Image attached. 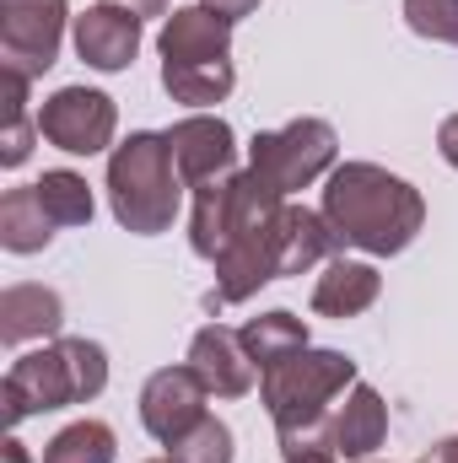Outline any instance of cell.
<instances>
[{"label": "cell", "mask_w": 458, "mask_h": 463, "mask_svg": "<svg viewBox=\"0 0 458 463\" xmlns=\"http://www.w3.org/2000/svg\"><path fill=\"white\" fill-rule=\"evenodd\" d=\"M335 156H340V140H335V124L324 118H291L248 140V173L286 200L319 184L324 173H335Z\"/></svg>", "instance_id": "5"}, {"label": "cell", "mask_w": 458, "mask_h": 463, "mask_svg": "<svg viewBox=\"0 0 458 463\" xmlns=\"http://www.w3.org/2000/svg\"><path fill=\"white\" fill-rule=\"evenodd\" d=\"M356 388V361L345 350H297L275 366L259 372V399L275 420L281 453H302V448H329V415L335 399Z\"/></svg>", "instance_id": "2"}, {"label": "cell", "mask_w": 458, "mask_h": 463, "mask_svg": "<svg viewBox=\"0 0 458 463\" xmlns=\"http://www.w3.org/2000/svg\"><path fill=\"white\" fill-rule=\"evenodd\" d=\"M286 463H340L329 448H302V453H286Z\"/></svg>", "instance_id": "29"}, {"label": "cell", "mask_w": 458, "mask_h": 463, "mask_svg": "<svg viewBox=\"0 0 458 463\" xmlns=\"http://www.w3.org/2000/svg\"><path fill=\"white\" fill-rule=\"evenodd\" d=\"M377 291H383V275L372 269V264H361V259H329L324 264V275H319V286H313V313L319 318H361L372 302H377Z\"/></svg>", "instance_id": "15"}, {"label": "cell", "mask_w": 458, "mask_h": 463, "mask_svg": "<svg viewBox=\"0 0 458 463\" xmlns=\"http://www.w3.org/2000/svg\"><path fill=\"white\" fill-rule=\"evenodd\" d=\"M200 5H211V11H222L227 22H237V16H253V11H259V0H200Z\"/></svg>", "instance_id": "27"}, {"label": "cell", "mask_w": 458, "mask_h": 463, "mask_svg": "<svg viewBox=\"0 0 458 463\" xmlns=\"http://www.w3.org/2000/svg\"><path fill=\"white\" fill-rule=\"evenodd\" d=\"M178 200H184V178H178V162L167 151V135L135 129L124 146H114V156H109V205H114L119 227L135 232V237H157V232L173 227Z\"/></svg>", "instance_id": "4"}, {"label": "cell", "mask_w": 458, "mask_h": 463, "mask_svg": "<svg viewBox=\"0 0 458 463\" xmlns=\"http://www.w3.org/2000/svg\"><path fill=\"white\" fill-rule=\"evenodd\" d=\"M162 60H232V22L211 5H178L157 33Z\"/></svg>", "instance_id": "12"}, {"label": "cell", "mask_w": 458, "mask_h": 463, "mask_svg": "<svg viewBox=\"0 0 458 463\" xmlns=\"http://www.w3.org/2000/svg\"><path fill=\"white\" fill-rule=\"evenodd\" d=\"M189 366L200 372V383L216 393V399H243L253 388V355L243 350V335L227 324H205L195 340H189Z\"/></svg>", "instance_id": "11"}, {"label": "cell", "mask_w": 458, "mask_h": 463, "mask_svg": "<svg viewBox=\"0 0 458 463\" xmlns=\"http://www.w3.org/2000/svg\"><path fill=\"white\" fill-rule=\"evenodd\" d=\"M237 87L232 60H162V92L184 109H211Z\"/></svg>", "instance_id": "17"}, {"label": "cell", "mask_w": 458, "mask_h": 463, "mask_svg": "<svg viewBox=\"0 0 458 463\" xmlns=\"http://www.w3.org/2000/svg\"><path fill=\"white\" fill-rule=\"evenodd\" d=\"M119 129V109L109 92H92V87H60L54 98H43L38 109V135L54 146V151H71V156H98L114 146Z\"/></svg>", "instance_id": "7"}, {"label": "cell", "mask_w": 458, "mask_h": 463, "mask_svg": "<svg viewBox=\"0 0 458 463\" xmlns=\"http://www.w3.org/2000/svg\"><path fill=\"white\" fill-rule=\"evenodd\" d=\"M405 22L410 33L458 49V0H405Z\"/></svg>", "instance_id": "25"}, {"label": "cell", "mask_w": 458, "mask_h": 463, "mask_svg": "<svg viewBox=\"0 0 458 463\" xmlns=\"http://www.w3.org/2000/svg\"><path fill=\"white\" fill-rule=\"evenodd\" d=\"M33 189H38V200H43V211H49L54 227H87V222H92V189H87L81 173L54 167V173H43Z\"/></svg>", "instance_id": "21"}, {"label": "cell", "mask_w": 458, "mask_h": 463, "mask_svg": "<svg viewBox=\"0 0 458 463\" xmlns=\"http://www.w3.org/2000/svg\"><path fill=\"white\" fill-rule=\"evenodd\" d=\"M421 463H458V437H448V442H437V448H432V453H426Z\"/></svg>", "instance_id": "30"}, {"label": "cell", "mask_w": 458, "mask_h": 463, "mask_svg": "<svg viewBox=\"0 0 458 463\" xmlns=\"http://www.w3.org/2000/svg\"><path fill=\"white\" fill-rule=\"evenodd\" d=\"M167 151L178 162L184 184H211L222 173H237V140L232 124L216 114H189L167 129Z\"/></svg>", "instance_id": "9"}, {"label": "cell", "mask_w": 458, "mask_h": 463, "mask_svg": "<svg viewBox=\"0 0 458 463\" xmlns=\"http://www.w3.org/2000/svg\"><path fill=\"white\" fill-rule=\"evenodd\" d=\"M227 222H232V173L211 178V184H195V211H189V248L200 259L216 264L222 242H227Z\"/></svg>", "instance_id": "20"}, {"label": "cell", "mask_w": 458, "mask_h": 463, "mask_svg": "<svg viewBox=\"0 0 458 463\" xmlns=\"http://www.w3.org/2000/svg\"><path fill=\"white\" fill-rule=\"evenodd\" d=\"M383 437H388V404H383L377 388L356 383L345 393V404H335V415H329V453L350 463H367L383 448Z\"/></svg>", "instance_id": "13"}, {"label": "cell", "mask_w": 458, "mask_h": 463, "mask_svg": "<svg viewBox=\"0 0 458 463\" xmlns=\"http://www.w3.org/2000/svg\"><path fill=\"white\" fill-rule=\"evenodd\" d=\"M109 5H124V11H135V16L146 22V16H167L173 0H109Z\"/></svg>", "instance_id": "28"}, {"label": "cell", "mask_w": 458, "mask_h": 463, "mask_svg": "<svg viewBox=\"0 0 458 463\" xmlns=\"http://www.w3.org/2000/svg\"><path fill=\"white\" fill-rule=\"evenodd\" d=\"M0 87H5V135H0V162L5 167H22L27 156H33V124H27V76H16V71H0Z\"/></svg>", "instance_id": "23"}, {"label": "cell", "mask_w": 458, "mask_h": 463, "mask_svg": "<svg viewBox=\"0 0 458 463\" xmlns=\"http://www.w3.org/2000/svg\"><path fill=\"white\" fill-rule=\"evenodd\" d=\"M437 151H443L448 167H458V114L443 118V129H437Z\"/></svg>", "instance_id": "26"}, {"label": "cell", "mask_w": 458, "mask_h": 463, "mask_svg": "<svg viewBox=\"0 0 458 463\" xmlns=\"http://www.w3.org/2000/svg\"><path fill=\"white\" fill-rule=\"evenodd\" d=\"M65 0H0V71L38 81L60 60Z\"/></svg>", "instance_id": "6"}, {"label": "cell", "mask_w": 458, "mask_h": 463, "mask_svg": "<svg viewBox=\"0 0 458 463\" xmlns=\"http://www.w3.org/2000/svg\"><path fill=\"white\" fill-rule=\"evenodd\" d=\"M205 399H211V388L200 383V372L184 361V366H162V372H151L146 377V388H140V426L162 442V448H173L184 431H195L200 420H205Z\"/></svg>", "instance_id": "8"}, {"label": "cell", "mask_w": 458, "mask_h": 463, "mask_svg": "<svg viewBox=\"0 0 458 463\" xmlns=\"http://www.w3.org/2000/svg\"><path fill=\"white\" fill-rule=\"evenodd\" d=\"M237 335H243V350L253 355V366H259V372H264V366H275V361H286V355H297V350H308V324H302L297 313H286V307L248 318Z\"/></svg>", "instance_id": "19"}, {"label": "cell", "mask_w": 458, "mask_h": 463, "mask_svg": "<svg viewBox=\"0 0 458 463\" xmlns=\"http://www.w3.org/2000/svg\"><path fill=\"white\" fill-rule=\"evenodd\" d=\"M0 463H33V458H27V448H22L16 437H5V442H0Z\"/></svg>", "instance_id": "31"}, {"label": "cell", "mask_w": 458, "mask_h": 463, "mask_svg": "<svg viewBox=\"0 0 458 463\" xmlns=\"http://www.w3.org/2000/svg\"><path fill=\"white\" fill-rule=\"evenodd\" d=\"M49 242H54V222H49L38 189L33 184L5 189V200H0V248L5 253H38Z\"/></svg>", "instance_id": "18"}, {"label": "cell", "mask_w": 458, "mask_h": 463, "mask_svg": "<svg viewBox=\"0 0 458 463\" xmlns=\"http://www.w3.org/2000/svg\"><path fill=\"white\" fill-rule=\"evenodd\" d=\"M324 216L345 237V248H361L372 259L405 253L426 227V200L415 184L377 162H340L324 184Z\"/></svg>", "instance_id": "1"}, {"label": "cell", "mask_w": 458, "mask_h": 463, "mask_svg": "<svg viewBox=\"0 0 458 463\" xmlns=\"http://www.w3.org/2000/svg\"><path fill=\"white\" fill-rule=\"evenodd\" d=\"M167 458H173V463H232V431H227V420L205 415L195 431H184V437L167 448Z\"/></svg>", "instance_id": "24"}, {"label": "cell", "mask_w": 458, "mask_h": 463, "mask_svg": "<svg viewBox=\"0 0 458 463\" xmlns=\"http://www.w3.org/2000/svg\"><path fill=\"white\" fill-rule=\"evenodd\" d=\"M151 463H173V458H151Z\"/></svg>", "instance_id": "32"}, {"label": "cell", "mask_w": 458, "mask_h": 463, "mask_svg": "<svg viewBox=\"0 0 458 463\" xmlns=\"http://www.w3.org/2000/svg\"><path fill=\"white\" fill-rule=\"evenodd\" d=\"M60 324H65V302H60V291L33 286V280H22V286H5V291H0V340H5V345L54 340V335H60Z\"/></svg>", "instance_id": "14"}, {"label": "cell", "mask_w": 458, "mask_h": 463, "mask_svg": "<svg viewBox=\"0 0 458 463\" xmlns=\"http://www.w3.org/2000/svg\"><path fill=\"white\" fill-rule=\"evenodd\" d=\"M109 388V350L98 340H54L43 350H27L11 361L5 383H0V404H5V426L16 431L27 415H49V410H71L87 404Z\"/></svg>", "instance_id": "3"}, {"label": "cell", "mask_w": 458, "mask_h": 463, "mask_svg": "<svg viewBox=\"0 0 458 463\" xmlns=\"http://www.w3.org/2000/svg\"><path fill=\"white\" fill-rule=\"evenodd\" d=\"M114 453H119L114 426H103V420H71L43 448V463H114Z\"/></svg>", "instance_id": "22"}, {"label": "cell", "mask_w": 458, "mask_h": 463, "mask_svg": "<svg viewBox=\"0 0 458 463\" xmlns=\"http://www.w3.org/2000/svg\"><path fill=\"white\" fill-rule=\"evenodd\" d=\"M345 237L329 227L324 211H308V205H286V227H281V275H302L313 264H329L340 259Z\"/></svg>", "instance_id": "16"}, {"label": "cell", "mask_w": 458, "mask_h": 463, "mask_svg": "<svg viewBox=\"0 0 458 463\" xmlns=\"http://www.w3.org/2000/svg\"><path fill=\"white\" fill-rule=\"evenodd\" d=\"M76 54H81L92 71H103V76L129 71L135 54H140V16L124 11V5H109V0L87 5V11L76 16Z\"/></svg>", "instance_id": "10"}]
</instances>
